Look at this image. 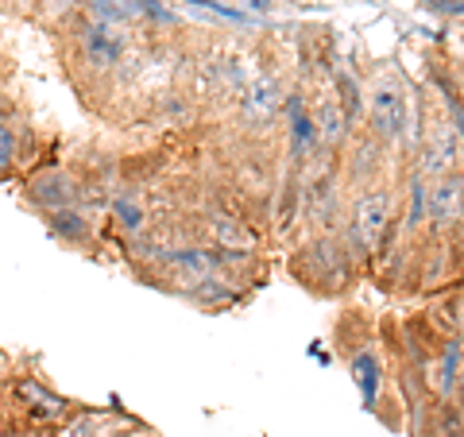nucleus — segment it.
<instances>
[{
    "label": "nucleus",
    "mask_w": 464,
    "mask_h": 437,
    "mask_svg": "<svg viewBox=\"0 0 464 437\" xmlns=\"http://www.w3.org/2000/svg\"><path fill=\"white\" fill-rule=\"evenodd\" d=\"M5 368H8V364H5V353H0V380H5Z\"/></svg>",
    "instance_id": "18"
},
{
    "label": "nucleus",
    "mask_w": 464,
    "mask_h": 437,
    "mask_svg": "<svg viewBox=\"0 0 464 437\" xmlns=\"http://www.w3.org/2000/svg\"><path fill=\"white\" fill-rule=\"evenodd\" d=\"M82 58H85V66L97 70V74H105V70H112L116 63H121V54H124V39L121 32H116L112 24L105 20H93V24H85L82 27Z\"/></svg>",
    "instance_id": "1"
},
{
    "label": "nucleus",
    "mask_w": 464,
    "mask_h": 437,
    "mask_svg": "<svg viewBox=\"0 0 464 437\" xmlns=\"http://www.w3.org/2000/svg\"><path fill=\"white\" fill-rule=\"evenodd\" d=\"M453 151H457V143H453V136L449 132H441L438 140L426 148V159H422V170L426 174H445L449 170V163H453Z\"/></svg>",
    "instance_id": "9"
},
{
    "label": "nucleus",
    "mask_w": 464,
    "mask_h": 437,
    "mask_svg": "<svg viewBox=\"0 0 464 437\" xmlns=\"http://www.w3.org/2000/svg\"><path fill=\"white\" fill-rule=\"evenodd\" d=\"M163 264L179 275L182 283H209L213 279V267L217 259L209 252H201V248H179V252H167Z\"/></svg>",
    "instance_id": "4"
},
{
    "label": "nucleus",
    "mask_w": 464,
    "mask_h": 437,
    "mask_svg": "<svg viewBox=\"0 0 464 437\" xmlns=\"http://www.w3.org/2000/svg\"><path fill=\"white\" fill-rule=\"evenodd\" d=\"M387 217H391V198H387V194H368V198H360V201H356V213H353L356 237L364 240L368 248H375V244H380V237L387 232Z\"/></svg>",
    "instance_id": "3"
},
{
    "label": "nucleus",
    "mask_w": 464,
    "mask_h": 437,
    "mask_svg": "<svg viewBox=\"0 0 464 437\" xmlns=\"http://www.w3.org/2000/svg\"><path fill=\"white\" fill-rule=\"evenodd\" d=\"M317 132H322L325 140H337L344 132V124H341V112L337 105H325L322 112H317Z\"/></svg>",
    "instance_id": "14"
},
{
    "label": "nucleus",
    "mask_w": 464,
    "mask_h": 437,
    "mask_svg": "<svg viewBox=\"0 0 464 437\" xmlns=\"http://www.w3.org/2000/svg\"><path fill=\"white\" fill-rule=\"evenodd\" d=\"M27 198H32L43 213H51V209L74 206V201H78V186H74V179H66L63 170H47V174H35V179H32V186H27Z\"/></svg>",
    "instance_id": "2"
},
{
    "label": "nucleus",
    "mask_w": 464,
    "mask_h": 437,
    "mask_svg": "<svg viewBox=\"0 0 464 437\" xmlns=\"http://www.w3.org/2000/svg\"><path fill=\"white\" fill-rule=\"evenodd\" d=\"M112 213H116V221H121L128 232H140L143 225H148V217H143V206L132 198V194H124V198H116V206H112Z\"/></svg>",
    "instance_id": "12"
},
{
    "label": "nucleus",
    "mask_w": 464,
    "mask_h": 437,
    "mask_svg": "<svg viewBox=\"0 0 464 437\" xmlns=\"http://www.w3.org/2000/svg\"><path fill=\"white\" fill-rule=\"evenodd\" d=\"M275 112H279V93H275V82H256L248 101H244V116H248V124H271Z\"/></svg>",
    "instance_id": "6"
},
{
    "label": "nucleus",
    "mask_w": 464,
    "mask_h": 437,
    "mask_svg": "<svg viewBox=\"0 0 464 437\" xmlns=\"http://www.w3.org/2000/svg\"><path fill=\"white\" fill-rule=\"evenodd\" d=\"M356 375H360V384H364V399L372 403L375 399V384H380V364H375L372 356H360L356 360Z\"/></svg>",
    "instance_id": "13"
},
{
    "label": "nucleus",
    "mask_w": 464,
    "mask_h": 437,
    "mask_svg": "<svg viewBox=\"0 0 464 437\" xmlns=\"http://www.w3.org/2000/svg\"><path fill=\"white\" fill-rule=\"evenodd\" d=\"M47 225L54 237H63L70 244H82V240H90V221L74 209V206H66V209H51L47 213Z\"/></svg>",
    "instance_id": "8"
},
{
    "label": "nucleus",
    "mask_w": 464,
    "mask_h": 437,
    "mask_svg": "<svg viewBox=\"0 0 464 437\" xmlns=\"http://www.w3.org/2000/svg\"><path fill=\"white\" fill-rule=\"evenodd\" d=\"M460 399H464V372H460Z\"/></svg>",
    "instance_id": "19"
},
{
    "label": "nucleus",
    "mask_w": 464,
    "mask_h": 437,
    "mask_svg": "<svg viewBox=\"0 0 464 437\" xmlns=\"http://www.w3.org/2000/svg\"><path fill=\"white\" fill-rule=\"evenodd\" d=\"M430 217L438 225H449V221H457L460 217V182L457 179H445L433 186V194H430Z\"/></svg>",
    "instance_id": "7"
},
{
    "label": "nucleus",
    "mask_w": 464,
    "mask_h": 437,
    "mask_svg": "<svg viewBox=\"0 0 464 437\" xmlns=\"http://www.w3.org/2000/svg\"><path fill=\"white\" fill-rule=\"evenodd\" d=\"M217 237H221L225 244L237 240L240 248H248V244H252V240H248V232H244L237 221H232V217H217Z\"/></svg>",
    "instance_id": "15"
},
{
    "label": "nucleus",
    "mask_w": 464,
    "mask_h": 437,
    "mask_svg": "<svg viewBox=\"0 0 464 437\" xmlns=\"http://www.w3.org/2000/svg\"><path fill=\"white\" fill-rule=\"evenodd\" d=\"M422 213H426V198H422V186L414 182V209H411V225L422 221Z\"/></svg>",
    "instance_id": "17"
},
{
    "label": "nucleus",
    "mask_w": 464,
    "mask_h": 437,
    "mask_svg": "<svg viewBox=\"0 0 464 437\" xmlns=\"http://www.w3.org/2000/svg\"><path fill=\"white\" fill-rule=\"evenodd\" d=\"M20 163V132L8 121H0V179L12 174Z\"/></svg>",
    "instance_id": "10"
},
{
    "label": "nucleus",
    "mask_w": 464,
    "mask_h": 437,
    "mask_svg": "<svg viewBox=\"0 0 464 437\" xmlns=\"http://www.w3.org/2000/svg\"><path fill=\"white\" fill-rule=\"evenodd\" d=\"M372 124L380 128L387 140L402 136V128H406V101H402L399 90H387V85H383V90L375 93V101H372Z\"/></svg>",
    "instance_id": "5"
},
{
    "label": "nucleus",
    "mask_w": 464,
    "mask_h": 437,
    "mask_svg": "<svg viewBox=\"0 0 464 437\" xmlns=\"http://www.w3.org/2000/svg\"><path fill=\"white\" fill-rule=\"evenodd\" d=\"M16 391H20V399L32 403L39 414H63V411H66V403H63V399L51 395V391H43V387H39V384H32V380L20 384Z\"/></svg>",
    "instance_id": "11"
},
{
    "label": "nucleus",
    "mask_w": 464,
    "mask_h": 437,
    "mask_svg": "<svg viewBox=\"0 0 464 437\" xmlns=\"http://www.w3.org/2000/svg\"><path fill=\"white\" fill-rule=\"evenodd\" d=\"M290 116H295V151H306V143H310V136H314V124L302 116V109H298V101L290 105Z\"/></svg>",
    "instance_id": "16"
}]
</instances>
